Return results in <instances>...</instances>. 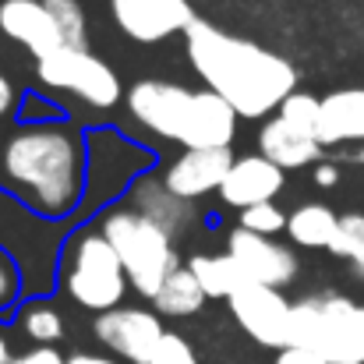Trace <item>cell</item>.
I'll list each match as a JSON object with an SVG mask.
<instances>
[{
	"instance_id": "8",
	"label": "cell",
	"mask_w": 364,
	"mask_h": 364,
	"mask_svg": "<svg viewBox=\"0 0 364 364\" xmlns=\"http://www.w3.org/2000/svg\"><path fill=\"white\" fill-rule=\"evenodd\" d=\"M36 75L50 92H68L92 110H110L124 96L114 68L85 46H60L36 64Z\"/></svg>"
},
{
	"instance_id": "10",
	"label": "cell",
	"mask_w": 364,
	"mask_h": 364,
	"mask_svg": "<svg viewBox=\"0 0 364 364\" xmlns=\"http://www.w3.org/2000/svg\"><path fill=\"white\" fill-rule=\"evenodd\" d=\"M290 301L276 287L244 283L237 294H230V311L244 333L272 350L290 347Z\"/></svg>"
},
{
	"instance_id": "32",
	"label": "cell",
	"mask_w": 364,
	"mask_h": 364,
	"mask_svg": "<svg viewBox=\"0 0 364 364\" xmlns=\"http://www.w3.org/2000/svg\"><path fill=\"white\" fill-rule=\"evenodd\" d=\"M11 364H64V358L53 350V347H32L28 354H21V358H14Z\"/></svg>"
},
{
	"instance_id": "4",
	"label": "cell",
	"mask_w": 364,
	"mask_h": 364,
	"mask_svg": "<svg viewBox=\"0 0 364 364\" xmlns=\"http://www.w3.org/2000/svg\"><path fill=\"white\" fill-rule=\"evenodd\" d=\"M100 230L114 244L131 290H138L145 301H152L159 294V287L166 283V276L181 269L173 237L131 205L107 209L103 220H100Z\"/></svg>"
},
{
	"instance_id": "16",
	"label": "cell",
	"mask_w": 364,
	"mask_h": 364,
	"mask_svg": "<svg viewBox=\"0 0 364 364\" xmlns=\"http://www.w3.org/2000/svg\"><path fill=\"white\" fill-rule=\"evenodd\" d=\"M0 32L11 43L25 46L36 60H43L64 46L57 21L43 0H4L0 4Z\"/></svg>"
},
{
	"instance_id": "30",
	"label": "cell",
	"mask_w": 364,
	"mask_h": 364,
	"mask_svg": "<svg viewBox=\"0 0 364 364\" xmlns=\"http://www.w3.org/2000/svg\"><path fill=\"white\" fill-rule=\"evenodd\" d=\"M276 364H329L322 354L308 350V347H283L276 354Z\"/></svg>"
},
{
	"instance_id": "3",
	"label": "cell",
	"mask_w": 364,
	"mask_h": 364,
	"mask_svg": "<svg viewBox=\"0 0 364 364\" xmlns=\"http://www.w3.org/2000/svg\"><path fill=\"white\" fill-rule=\"evenodd\" d=\"M127 110L145 131L184 149H230L241 121L213 89H188L159 78L134 82L127 89Z\"/></svg>"
},
{
	"instance_id": "7",
	"label": "cell",
	"mask_w": 364,
	"mask_h": 364,
	"mask_svg": "<svg viewBox=\"0 0 364 364\" xmlns=\"http://www.w3.org/2000/svg\"><path fill=\"white\" fill-rule=\"evenodd\" d=\"M152 152L134 145L110 127L85 134V198L82 205L100 209L114 202L117 195H127V188L152 170Z\"/></svg>"
},
{
	"instance_id": "35",
	"label": "cell",
	"mask_w": 364,
	"mask_h": 364,
	"mask_svg": "<svg viewBox=\"0 0 364 364\" xmlns=\"http://www.w3.org/2000/svg\"><path fill=\"white\" fill-rule=\"evenodd\" d=\"M14 358H11V343H7V336L0 333V364H11Z\"/></svg>"
},
{
	"instance_id": "31",
	"label": "cell",
	"mask_w": 364,
	"mask_h": 364,
	"mask_svg": "<svg viewBox=\"0 0 364 364\" xmlns=\"http://www.w3.org/2000/svg\"><path fill=\"white\" fill-rule=\"evenodd\" d=\"M14 110H18V89H14V82L0 71V121L11 117Z\"/></svg>"
},
{
	"instance_id": "11",
	"label": "cell",
	"mask_w": 364,
	"mask_h": 364,
	"mask_svg": "<svg viewBox=\"0 0 364 364\" xmlns=\"http://www.w3.org/2000/svg\"><path fill=\"white\" fill-rule=\"evenodd\" d=\"M166 329L156 311L145 308H114L96 318V340L131 364H149L156 347L163 343Z\"/></svg>"
},
{
	"instance_id": "17",
	"label": "cell",
	"mask_w": 364,
	"mask_h": 364,
	"mask_svg": "<svg viewBox=\"0 0 364 364\" xmlns=\"http://www.w3.org/2000/svg\"><path fill=\"white\" fill-rule=\"evenodd\" d=\"M127 202H131V209H138L141 216H149L156 227H163L173 241L184 237L188 227L195 223V205L184 202L181 195H173V191L163 184V177H152V173L138 177V181L127 188Z\"/></svg>"
},
{
	"instance_id": "19",
	"label": "cell",
	"mask_w": 364,
	"mask_h": 364,
	"mask_svg": "<svg viewBox=\"0 0 364 364\" xmlns=\"http://www.w3.org/2000/svg\"><path fill=\"white\" fill-rule=\"evenodd\" d=\"M258 152L276 163L279 170H297V166H308L322 156V141L311 138V134H301L294 131L290 124H283L279 117H269L258 131Z\"/></svg>"
},
{
	"instance_id": "6",
	"label": "cell",
	"mask_w": 364,
	"mask_h": 364,
	"mask_svg": "<svg viewBox=\"0 0 364 364\" xmlns=\"http://www.w3.org/2000/svg\"><path fill=\"white\" fill-rule=\"evenodd\" d=\"M127 272L103 230L82 227L64 247V290L85 311H114L127 294Z\"/></svg>"
},
{
	"instance_id": "24",
	"label": "cell",
	"mask_w": 364,
	"mask_h": 364,
	"mask_svg": "<svg viewBox=\"0 0 364 364\" xmlns=\"http://www.w3.org/2000/svg\"><path fill=\"white\" fill-rule=\"evenodd\" d=\"M318 110H322V100H315V96H308V92H290L283 103H279V110H276V117L283 124H290L294 131H301V134H311V138H318Z\"/></svg>"
},
{
	"instance_id": "13",
	"label": "cell",
	"mask_w": 364,
	"mask_h": 364,
	"mask_svg": "<svg viewBox=\"0 0 364 364\" xmlns=\"http://www.w3.org/2000/svg\"><path fill=\"white\" fill-rule=\"evenodd\" d=\"M110 14L134 43H163L195 21L188 0H110Z\"/></svg>"
},
{
	"instance_id": "14",
	"label": "cell",
	"mask_w": 364,
	"mask_h": 364,
	"mask_svg": "<svg viewBox=\"0 0 364 364\" xmlns=\"http://www.w3.org/2000/svg\"><path fill=\"white\" fill-rule=\"evenodd\" d=\"M234 166V152L230 149H184L177 159L166 163L163 170V184L181 195L184 202H198L213 191H220L223 177Z\"/></svg>"
},
{
	"instance_id": "5",
	"label": "cell",
	"mask_w": 364,
	"mask_h": 364,
	"mask_svg": "<svg viewBox=\"0 0 364 364\" xmlns=\"http://www.w3.org/2000/svg\"><path fill=\"white\" fill-rule=\"evenodd\" d=\"M290 347H308L329 364H364V304L322 294L290 308Z\"/></svg>"
},
{
	"instance_id": "15",
	"label": "cell",
	"mask_w": 364,
	"mask_h": 364,
	"mask_svg": "<svg viewBox=\"0 0 364 364\" xmlns=\"http://www.w3.org/2000/svg\"><path fill=\"white\" fill-rule=\"evenodd\" d=\"M287 184V170H279L276 163H269L262 152L255 156H241L234 159L230 173L223 177L220 184V202L230 205V209H251V205H262V202H272Z\"/></svg>"
},
{
	"instance_id": "18",
	"label": "cell",
	"mask_w": 364,
	"mask_h": 364,
	"mask_svg": "<svg viewBox=\"0 0 364 364\" xmlns=\"http://www.w3.org/2000/svg\"><path fill=\"white\" fill-rule=\"evenodd\" d=\"M318 141L322 149L343 141H364V89H340L322 100Z\"/></svg>"
},
{
	"instance_id": "2",
	"label": "cell",
	"mask_w": 364,
	"mask_h": 364,
	"mask_svg": "<svg viewBox=\"0 0 364 364\" xmlns=\"http://www.w3.org/2000/svg\"><path fill=\"white\" fill-rule=\"evenodd\" d=\"M184 43L188 60L205 89L223 96L244 121L269 117L290 92H297L294 64L251 39L220 32L216 25L195 18L184 32Z\"/></svg>"
},
{
	"instance_id": "33",
	"label": "cell",
	"mask_w": 364,
	"mask_h": 364,
	"mask_svg": "<svg viewBox=\"0 0 364 364\" xmlns=\"http://www.w3.org/2000/svg\"><path fill=\"white\" fill-rule=\"evenodd\" d=\"M340 181V173H336V166H329V163H322V166H315V184L318 188H333Z\"/></svg>"
},
{
	"instance_id": "1",
	"label": "cell",
	"mask_w": 364,
	"mask_h": 364,
	"mask_svg": "<svg viewBox=\"0 0 364 364\" xmlns=\"http://www.w3.org/2000/svg\"><path fill=\"white\" fill-rule=\"evenodd\" d=\"M0 188L39 220H68L85 198V134L64 121H28L0 134Z\"/></svg>"
},
{
	"instance_id": "26",
	"label": "cell",
	"mask_w": 364,
	"mask_h": 364,
	"mask_svg": "<svg viewBox=\"0 0 364 364\" xmlns=\"http://www.w3.org/2000/svg\"><path fill=\"white\" fill-rule=\"evenodd\" d=\"M329 251H333L336 258H350V262L361 265L364 262V213H347V216H340Z\"/></svg>"
},
{
	"instance_id": "21",
	"label": "cell",
	"mask_w": 364,
	"mask_h": 364,
	"mask_svg": "<svg viewBox=\"0 0 364 364\" xmlns=\"http://www.w3.org/2000/svg\"><path fill=\"white\" fill-rule=\"evenodd\" d=\"M336 223L340 216L326 205H297L290 216H287V237L297 244V247H329L333 234H336Z\"/></svg>"
},
{
	"instance_id": "27",
	"label": "cell",
	"mask_w": 364,
	"mask_h": 364,
	"mask_svg": "<svg viewBox=\"0 0 364 364\" xmlns=\"http://www.w3.org/2000/svg\"><path fill=\"white\" fill-rule=\"evenodd\" d=\"M241 230H251V234H262V237H276L287 230V216L276 202H262V205H251V209H241Z\"/></svg>"
},
{
	"instance_id": "28",
	"label": "cell",
	"mask_w": 364,
	"mask_h": 364,
	"mask_svg": "<svg viewBox=\"0 0 364 364\" xmlns=\"http://www.w3.org/2000/svg\"><path fill=\"white\" fill-rule=\"evenodd\" d=\"M149 364H198V358H195V350H191V343H188L184 336L166 333Z\"/></svg>"
},
{
	"instance_id": "20",
	"label": "cell",
	"mask_w": 364,
	"mask_h": 364,
	"mask_svg": "<svg viewBox=\"0 0 364 364\" xmlns=\"http://www.w3.org/2000/svg\"><path fill=\"white\" fill-rule=\"evenodd\" d=\"M205 301L209 297H205V290L198 287V279H195V272L188 265H181L177 272H170L166 283L159 287V294L152 297L156 315H166V318H188V315L202 311Z\"/></svg>"
},
{
	"instance_id": "22",
	"label": "cell",
	"mask_w": 364,
	"mask_h": 364,
	"mask_svg": "<svg viewBox=\"0 0 364 364\" xmlns=\"http://www.w3.org/2000/svg\"><path fill=\"white\" fill-rule=\"evenodd\" d=\"M188 269L195 272V279L205 290V297L230 301V294H237L244 287L241 269H237V262L230 255H195V258H188Z\"/></svg>"
},
{
	"instance_id": "34",
	"label": "cell",
	"mask_w": 364,
	"mask_h": 364,
	"mask_svg": "<svg viewBox=\"0 0 364 364\" xmlns=\"http://www.w3.org/2000/svg\"><path fill=\"white\" fill-rule=\"evenodd\" d=\"M64 364H117L114 358H100V354H75V358H68Z\"/></svg>"
},
{
	"instance_id": "9",
	"label": "cell",
	"mask_w": 364,
	"mask_h": 364,
	"mask_svg": "<svg viewBox=\"0 0 364 364\" xmlns=\"http://www.w3.org/2000/svg\"><path fill=\"white\" fill-rule=\"evenodd\" d=\"M50 230H53L50 220H39L0 188V247L14 255V262L21 265L25 287L36 294H43L53 279L57 234Z\"/></svg>"
},
{
	"instance_id": "25",
	"label": "cell",
	"mask_w": 364,
	"mask_h": 364,
	"mask_svg": "<svg viewBox=\"0 0 364 364\" xmlns=\"http://www.w3.org/2000/svg\"><path fill=\"white\" fill-rule=\"evenodd\" d=\"M46 11L57 21V32L64 46H85V11L78 0H43Z\"/></svg>"
},
{
	"instance_id": "23",
	"label": "cell",
	"mask_w": 364,
	"mask_h": 364,
	"mask_svg": "<svg viewBox=\"0 0 364 364\" xmlns=\"http://www.w3.org/2000/svg\"><path fill=\"white\" fill-rule=\"evenodd\" d=\"M18 329H21L32 343L50 347V343H57V340L64 336V318H60V311H57L53 304H46V301H28V304L21 308V315H18Z\"/></svg>"
},
{
	"instance_id": "12",
	"label": "cell",
	"mask_w": 364,
	"mask_h": 364,
	"mask_svg": "<svg viewBox=\"0 0 364 364\" xmlns=\"http://www.w3.org/2000/svg\"><path fill=\"white\" fill-rule=\"evenodd\" d=\"M227 255L237 262L244 283H258V287H287L297 279V255L279 244L276 237H262L251 230H234L227 237Z\"/></svg>"
},
{
	"instance_id": "29",
	"label": "cell",
	"mask_w": 364,
	"mask_h": 364,
	"mask_svg": "<svg viewBox=\"0 0 364 364\" xmlns=\"http://www.w3.org/2000/svg\"><path fill=\"white\" fill-rule=\"evenodd\" d=\"M21 287H25V279H21V265L14 262L11 251L0 247V308L14 304V297L21 294Z\"/></svg>"
},
{
	"instance_id": "36",
	"label": "cell",
	"mask_w": 364,
	"mask_h": 364,
	"mask_svg": "<svg viewBox=\"0 0 364 364\" xmlns=\"http://www.w3.org/2000/svg\"><path fill=\"white\" fill-rule=\"evenodd\" d=\"M361 276H364V262H361Z\"/></svg>"
}]
</instances>
